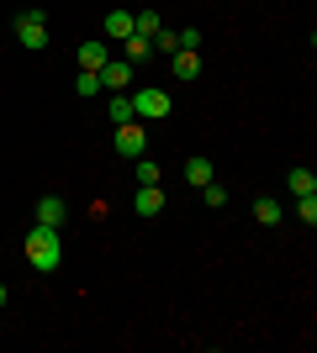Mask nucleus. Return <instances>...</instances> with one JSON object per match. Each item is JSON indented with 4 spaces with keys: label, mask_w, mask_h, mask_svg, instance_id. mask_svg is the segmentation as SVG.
<instances>
[{
    "label": "nucleus",
    "mask_w": 317,
    "mask_h": 353,
    "mask_svg": "<svg viewBox=\"0 0 317 353\" xmlns=\"http://www.w3.org/2000/svg\"><path fill=\"white\" fill-rule=\"evenodd\" d=\"M133 117H148V121L169 117V90H159V85L137 90V95H133Z\"/></svg>",
    "instance_id": "nucleus-3"
},
{
    "label": "nucleus",
    "mask_w": 317,
    "mask_h": 353,
    "mask_svg": "<svg viewBox=\"0 0 317 353\" xmlns=\"http://www.w3.org/2000/svg\"><path fill=\"white\" fill-rule=\"evenodd\" d=\"M127 32H133V11H106V37H127Z\"/></svg>",
    "instance_id": "nucleus-12"
},
{
    "label": "nucleus",
    "mask_w": 317,
    "mask_h": 353,
    "mask_svg": "<svg viewBox=\"0 0 317 353\" xmlns=\"http://www.w3.org/2000/svg\"><path fill=\"white\" fill-rule=\"evenodd\" d=\"M106 111H111V121H133V95H111V105H106Z\"/></svg>",
    "instance_id": "nucleus-16"
},
{
    "label": "nucleus",
    "mask_w": 317,
    "mask_h": 353,
    "mask_svg": "<svg viewBox=\"0 0 317 353\" xmlns=\"http://www.w3.org/2000/svg\"><path fill=\"white\" fill-rule=\"evenodd\" d=\"M175 37H180V48H196V43H201V32H196V27H180Z\"/></svg>",
    "instance_id": "nucleus-21"
},
{
    "label": "nucleus",
    "mask_w": 317,
    "mask_h": 353,
    "mask_svg": "<svg viewBox=\"0 0 317 353\" xmlns=\"http://www.w3.org/2000/svg\"><path fill=\"white\" fill-rule=\"evenodd\" d=\"M16 43L32 48V53L48 48V16L43 11H21V16H16Z\"/></svg>",
    "instance_id": "nucleus-2"
},
{
    "label": "nucleus",
    "mask_w": 317,
    "mask_h": 353,
    "mask_svg": "<svg viewBox=\"0 0 317 353\" xmlns=\"http://www.w3.org/2000/svg\"><path fill=\"white\" fill-rule=\"evenodd\" d=\"M159 174H164V169L153 159H137V185H159Z\"/></svg>",
    "instance_id": "nucleus-18"
},
{
    "label": "nucleus",
    "mask_w": 317,
    "mask_h": 353,
    "mask_svg": "<svg viewBox=\"0 0 317 353\" xmlns=\"http://www.w3.org/2000/svg\"><path fill=\"white\" fill-rule=\"evenodd\" d=\"M286 185H291V195H317V174L312 169H291Z\"/></svg>",
    "instance_id": "nucleus-11"
},
{
    "label": "nucleus",
    "mask_w": 317,
    "mask_h": 353,
    "mask_svg": "<svg viewBox=\"0 0 317 353\" xmlns=\"http://www.w3.org/2000/svg\"><path fill=\"white\" fill-rule=\"evenodd\" d=\"M169 69H175V79H201V59H196V48H180V53H169Z\"/></svg>",
    "instance_id": "nucleus-6"
},
{
    "label": "nucleus",
    "mask_w": 317,
    "mask_h": 353,
    "mask_svg": "<svg viewBox=\"0 0 317 353\" xmlns=\"http://www.w3.org/2000/svg\"><path fill=\"white\" fill-rule=\"evenodd\" d=\"M6 301H11V290H6V285H0V306H6Z\"/></svg>",
    "instance_id": "nucleus-22"
},
{
    "label": "nucleus",
    "mask_w": 317,
    "mask_h": 353,
    "mask_svg": "<svg viewBox=\"0 0 317 353\" xmlns=\"http://www.w3.org/2000/svg\"><path fill=\"white\" fill-rule=\"evenodd\" d=\"M164 211V190L159 185H137V216H159Z\"/></svg>",
    "instance_id": "nucleus-8"
},
{
    "label": "nucleus",
    "mask_w": 317,
    "mask_h": 353,
    "mask_svg": "<svg viewBox=\"0 0 317 353\" xmlns=\"http://www.w3.org/2000/svg\"><path fill=\"white\" fill-rule=\"evenodd\" d=\"M64 216H69V206H64L59 195H43V201H37V221H43V227H64Z\"/></svg>",
    "instance_id": "nucleus-7"
},
{
    "label": "nucleus",
    "mask_w": 317,
    "mask_h": 353,
    "mask_svg": "<svg viewBox=\"0 0 317 353\" xmlns=\"http://www.w3.org/2000/svg\"><path fill=\"white\" fill-rule=\"evenodd\" d=\"M254 216H259V227H275V221H280V206H275L270 195H259V201H254Z\"/></svg>",
    "instance_id": "nucleus-15"
},
{
    "label": "nucleus",
    "mask_w": 317,
    "mask_h": 353,
    "mask_svg": "<svg viewBox=\"0 0 317 353\" xmlns=\"http://www.w3.org/2000/svg\"><path fill=\"white\" fill-rule=\"evenodd\" d=\"M143 148H148V132L137 127V117L122 121V127H117V153H122V159H143Z\"/></svg>",
    "instance_id": "nucleus-4"
},
{
    "label": "nucleus",
    "mask_w": 317,
    "mask_h": 353,
    "mask_svg": "<svg viewBox=\"0 0 317 353\" xmlns=\"http://www.w3.org/2000/svg\"><path fill=\"white\" fill-rule=\"evenodd\" d=\"M159 27H164V21H159V11H137V16H133V32H137V37H153Z\"/></svg>",
    "instance_id": "nucleus-14"
},
{
    "label": "nucleus",
    "mask_w": 317,
    "mask_h": 353,
    "mask_svg": "<svg viewBox=\"0 0 317 353\" xmlns=\"http://www.w3.org/2000/svg\"><path fill=\"white\" fill-rule=\"evenodd\" d=\"M122 48H127V63H133V69L153 53V43H148V37H137V32H127V37H122Z\"/></svg>",
    "instance_id": "nucleus-10"
},
{
    "label": "nucleus",
    "mask_w": 317,
    "mask_h": 353,
    "mask_svg": "<svg viewBox=\"0 0 317 353\" xmlns=\"http://www.w3.org/2000/svg\"><path fill=\"white\" fill-rule=\"evenodd\" d=\"M185 179L191 185H211V159H185Z\"/></svg>",
    "instance_id": "nucleus-13"
},
{
    "label": "nucleus",
    "mask_w": 317,
    "mask_h": 353,
    "mask_svg": "<svg viewBox=\"0 0 317 353\" xmlns=\"http://www.w3.org/2000/svg\"><path fill=\"white\" fill-rule=\"evenodd\" d=\"M296 216H302L307 227H317V195H296Z\"/></svg>",
    "instance_id": "nucleus-17"
},
{
    "label": "nucleus",
    "mask_w": 317,
    "mask_h": 353,
    "mask_svg": "<svg viewBox=\"0 0 317 353\" xmlns=\"http://www.w3.org/2000/svg\"><path fill=\"white\" fill-rule=\"evenodd\" d=\"M127 79H133V63H127V59H106L101 63V90H117V95H122Z\"/></svg>",
    "instance_id": "nucleus-5"
},
{
    "label": "nucleus",
    "mask_w": 317,
    "mask_h": 353,
    "mask_svg": "<svg viewBox=\"0 0 317 353\" xmlns=\"http://www.w3.org/2000/svg\"><path fill=\"white\" fill-rule=\"evenodd\" d=\"M111 59L106 53V43H79V69H90V74H101V63Z\"/></svg>",
    "instance_id": "nucleus-9"
},
{
    "label": "nucleus",
    "mask_w": 317,
    "mask_h": 353,
    "mask_svg": "<svg viewBox=\"0 0 317 353\" xmlns=\"http://www.w3.org/2000/svg\"><path fill=\"white\" fill-rule=\"evenodd\" d=\"M75 90H79V95H95V90H101V74H90V69H79Z\"/></svg>",
    "instance_id": "nucleus-19"
},
{
    "label": "nucleus",
    "mask_w": 317,
    "mask_h": 353,
    "mask_svg": "<svg viewBox=\"0 0 317 353\" xmlns=\"http://www.w3.org/2000/svg\"><path fill=\"white\" fill-rule=\"evenodd\" d=\"M201 195H206V206H227V190H222V185H201Z\"/></svg>",
    "instance_id": "nucleus-20"
},
{
    "label": "nucleus",
    "mask_w": 317,
    "mask_h": 353,
    "mask_svg": "<svg viewBox=\"0 0 317 353\" xmlns=\"http://www.w3.org/2000/svg\"><path fill=\"white\" fill-rule=\"evenodd\" d=\"M59 259H64V248H59V227H32L27 232V264L37 269V274H53L59 269Z\"/></svg>",
    "instance_id": "nucleus-1"
}]
</instances>
